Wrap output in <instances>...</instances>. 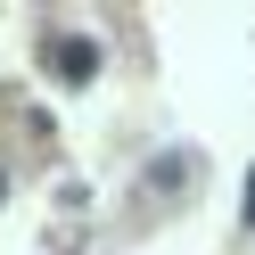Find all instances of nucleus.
<instances>
[{"label": "nucleus", "mask_w": 255, "mask_h": 255, "mask_svg": "<svg viewBox=\"0 0 255 255\" xmlns=\"http://www.w3.org/2000/svg\"><path fill=\"white\" fill-rule=\"evenodd\" d=\"M50 66L66 74V83H91V74H99V41H58V50H50Z\"/></svg>", "instance_id": "1"}, {"label": "nucleus", "mask_w": 255, "mask_h": 255, "mask_svg": "<svg viewBox=\"0 0 255 255\" xmlns=\"http://www.w3.org/2000/svg\"><path fill=\"white\" fill-rule=\"evenodd\" d=\"M247 222H255V181H247Z\"/></svg>", "instance_id": "2"}]
</instances>
